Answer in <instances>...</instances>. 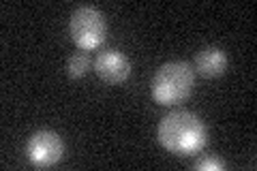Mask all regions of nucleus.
<instances>
[{"mask_svg":"<svg viewBox=\"0 0 257 171\" xmlns=\"http://www.w3.org/2000/svg\"><path fill=\"white\" fill-rule=\"evenodd\" d=\"M159 143L176 156H191L204 150L208 143V128L204 120L193 111H172L159 124Z\"/></svg>","mask_w":257,"mask_h":171,"instance_id":"1","label":"nucleus"},{"mask_svg":"<svg viewBox=\"0 0 257 171\" xmlns=\"http://www.w3.org/2000/svg\"><path fill=\"white\" fill-rule=\"evenodd\" d=\"M195 86V71L187 62H165L152 77V99L159 105L187 101Z\"/></svg>","mask_w":257,"mask_h":171,"instance_id":"2","label":"nucleus"},{"mask_svg":"<svg viewBox=\"0 0 257 171\" xmlns=\"http://www.w3.org/2000/svg\"><path fill=\"white\" fill-rule=\"evenodd\" d=\"M71 39L79 50H96L99 45H103V41L107 37V22L105 15L94 7H79L71 15Z\"/></svg>","mask_w":257,"mask_h":171,"instance_id":"3","label":"nucleus"},{"mask_svg":"<svg viewBox=\"0 0 257 171\" xmlns=\"http://www.w3.org/2000/svg\"><path fill=\"white\" fill-rule=\"evenodd\" d=\"M26 156L37 167H54L64 158V141L54 131H37L26 143Z\"/></svg>","mask_w":257,"mask_h":171,"instance_id":"4","label":"nucleus"},{"mask_svg":"<svg viewBox=\"0 0 257 171\" xmlns=\"http://www.w3.org/2000/svg\"><path fill=\"white\" fill-rule=\"evenodd\" d=\"M131 60L118 50H105L94 58V73L105 84L118 86L131 77Z\"/></svg>","mask_w":257,"mask_h":171,"instance_id":"5","label":"nucleus"},{"mask_svg":"<svg viewBox=\"0 0 257 171\" xmlns=\"http://www.w3.org/2000/svg\"><path fill=\"white\" fill-rule=\"evenodd\" d=\"M227 54H225L221 47H214V45H208L202 47L197 54H195V67L193 71H197L199 75L204 77H221L225 71H227Z\"/></svg>","mask_w":257,"mask_h":171,"instance_id":"6","label":"nucleus"},{"mask_svg":"<svg viewBox=\"0 0 257 171\" xmlns=\"http://www.w3.org/2000/svg\"><path fill=\"white\" fill-rule=\"evenodd\" d=\"M92 69V58L88 52H75L67 62V73L71 79H82L84 75H88V71Z\"/></svg>","mask_w":257,"mask_h":171,"instance_id":"7","label":"nucleus"},{"mask_svg":"<svg viewBox=\"0 0 257 171\" xmlns=\"http://www.w3.org/2000/svg\"><path fill=\"white\" fill-rule=\"evenodd\" d=\"M195 169L197 171H223L225 169V162L219 158H204V160H197L195 162Z\"/></svg>","mask_w":257,"mask_h":171,"instance_id":"8","label":"nucleus"}]
</instances>
